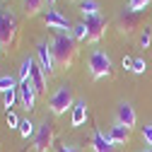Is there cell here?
Returning <instances> with one entry per match:
<instances>
[{
    "mask_svg": "<svg viewBox=\"0 0 152 152\" xmlns=\"http://www.w3.org/2000/svg\"><path fill=\"white\" fill-rule=\"evenodd\" d=\"M20 135H22L24 140H29L31 135H36V126H34L29 118H22V121H20Z\"/></svg>",
    "mask_w": 152,
    "mask_h": 152,
    "instance_id": "obj_19",
    "label": "cell"
},
{
    "mask_svg": "<svg viewBox=\"0 0 152 152\" xmlns=\"http://www.w3.org/2000/svg\"><path fill=\"white\" fill-rule=\"evenodd\" d=\"M17 34V17L12 10H0V41L10 46Z\"/></svg>",
    "mask_w": 152,
    "mask_h": 152,
    "instance_id": "obj_4",
    "label": "cell"
},
{
    "mask_svg": "<svg viewBox=\"0 0 152 152\" xmlns=\"http://www.w3.org/2000/svg\"><path fill=\"white\" fill-rule=\"evenodd\" d=\"M142 140H145V145H152V123H147L142 128Z\"/></svg>",
    "mask_w": 152,
    "mask_h": 152,
    "instance_id": "obj_27",
    "label": "cell"
},
{
    "mask_svg": "<svg viewBox=\"0 0 152 152\" xmlns=\"http://www.w3.org/2000/svg\"><path fill=\"white\" fill-rule=\"evenodd\" d=\"M44 22L48 29H56V31H70V22H68V17L58 10H46L44 12Z\"/></svg>",
    "mask_w": 152,
    "mask_h": 152,
    "instance_id": "obj_8",
    "label": "cell"
},
{
    "mask_svg": "<svg viewBox=\"0 0 152 152\" xmlns=\"http://www.w3.org/2000/svg\"><path fill=\"white\" fill-rule=\"evenodd\" d=\"M85 24H87V41L97 44L102 36H104V31H106V17L104 15L89 17V20H85Z\"/></svg>",
    "mask_w": 152,
    "mask_h": 152,
    "instance_id": "obj_7",
    "label": "cell"
},
{
    "mask_svg": "<svg viewBox=\"0 0 152 152\" xmlns=\"http://www.w3.org/2000/svg\"><path fill=\"white\" fill-rule=\"evenodd\" d=\"M135 22H138V15H135V12H130L128 7H123V10H121V15H118V31L130 34V31H133V27H135Z\"/></svg>",
    "mask_w": 152,
    "mask_h": 152,
    "instance_id": "obj_12",
    "label": "cell"
},
{
    "mask_svg": "<svg viewBox=\"0 0 152 152\" xmlns=\"http://www.w3.org/2000/svg\"><path fill=\"white\" fill-rule=\"evenodd\" d=\"M128 135H130V130L126 126H121V123H113L111 130H109V138H111L113 145H126L128 142Z\"/></svg>",
    "mask_w": 152,
    "mask_h": 152,
    "instance_id": "obj_15",
    "label": "cell"
},
{
    "mask_svg": "<svg viewBox=\"0 0 152 152\" xmlns=\"http://www.w3.org/2000/svg\"><path fill=\"white\" fill-rule=\"evenodd\" d=\"M147 5H150V0H128V10H130V12H135V15L142 12Z\"/></svg>",
    "mask_w": 152,
    "mask_h": 152,
    "instance_id": "obj_23",
    "label": "cell"
},
{
    "mask_svg": "<svg viewBox=\"0 0 152 152\" xmlns=\"http://www.w3.org/2000/svg\"><path fill=\"white\" fill-rule=\"evenodd\" d=\"M53 145V128L48 121L39 123V128H36V135H34V150L36 152H48Z\"/></svg>",
    "mask_w": 152,
    "mask_h": 152,
    "instance_id": "obj_6",
    "label": "cell"
},
{
    "mask_svg": "<svg viewBox=\"0 0 152 152\" xmlns=\"http://www.w3.org/2000/svg\"><path fill=\"white\" fill-rule=\"evenodd\" d=\"M0 53H3V41H0Z\"/></svg>",
    "mask_w": 152,
    "mask_h": 152,
    "instance_id": "obj_31",
    "label": "cell"
},
{
    "mask_svg": "<svg viewBox=\"0 0 152 152\" xmlns=\"http://www.w3.org/2000/svg\"><path fill=\"white\" fill-rule=\"evenodd\" d=\"M147 70V63L142 61V58H135V61H133V70L130 72H135V75H142Z\"/></svg>",
    "mask_w": 152,
    "mask_h": 152,
    "instance_id": "obj_24",
    "label": "cell"
},
{
    "mask_svg": "<svg viewBox=\"0 0 152 152\" xmlns=\"http://www.w3.org/2000/svg\"><path fill=\"white\" fill-rule=\"evenodd\" d=\"M46 77H48V75L41 70L39 61L34 58V65H31V85L36 87V92H44V89H46Z\"/></svg>",
    "mask_w": 152,
    "mask_h": 152,
    "instance_id": "obj_14",
    "label": "cell"
},
{
    "mask_svg": "<svg viewBox=\"0 0 152 152\" xmlns=\"http://www.w3.org/2000/svg\"><path fill=\"white\" fill-rule=\"evenodd\" d=\"M20 89V87H17ZM17 89H7V92H3V104H5V109L7 111H12V106H15V102H17V97H20V92Z\"/></svg>",
    "mask_w": 152,
    "mask_h": 152,
    "instance_id": "obj_21",
    "label": "cell"
},
{
    "mask_svg": "<svg viewBox=\"0 0 152 152\" xmlns=\"http://www.w3.org/2000/svg\"><path fill=\"white\" fill-rule=\"evenodd\" d=\"M58 152H80V150L75 147V145H68V142H65V145H61V147H58Z\"/></svg>",
    "mask_w": 152,
    "mask_h": 152,
    "instance_id": "obj_29",
    "label": "cell"
},
{
    "mask_svg": "<svg viewBox=\"0 0 152 152\" xmlns=\"http://www.w3.org/2000/svg\"><path fill=\"white\" fill-rule=\"evenodd\" d=\"M31 65H34V58H31V56H29V58H24V61L20 63V72H17V80H20V82L31 80Z\"/></svg>",
    "mask_w": 152,
    "mask_h": 152,
    "instance_id": "obj_17",
    "label": "cell"
},
{
    "mask_svg": "<svg viewBox=\"0 0 152 152\" xmlns=\"http://www.w3.org/2000/svg\"><path fill=\"white\" fill-rule=\"evenodd\" d=\"M36 61H39L41 70L48 75V77L56 72V58H53V51H51L48 41H44V39L36 41Z\"/></svg>",
    "mask_w": 152,
    "mask_h": 152,
    "instance_id": "obj_5",
    "label": "cell"
},
{
    "mask_svg": "<svg viewBox=\"0 0 152 152\" xmlns=\"http://www.w3.org/2000/svg\"><path fill=\"white\" fill-rule=\"evenodd\" d=\"M22 3H24L27 15H29V17H34V15H39V12L44 10V3H46V0H22Z\"/></svg>",
    "mask_w": 152,
    "mask_h": 152,
    "instance_id": "obj_18",
    "label": "cell"
},
{
    "mask_svg": "<svg viewBox=\"0 0 152 152\" xmlns=\"http://www.w3.org/2000/svg\"><path fill=\"white\" fill-rule=\"evenodd\" d=\"M133 61H135V58H130V56H123V61H121V65H123L126 70H133Z\"/></svg>",
    "mask_w": 152,
    "mask_h": 152,
    "instance_id": "obj_28",
    "label": "cell"
},
{
    "mask_svg": "<svg viewBox=\"0 0 152 152\" xmlns=\"http://www.w3.org/2000/svg\"><path fill=\"white\" fill-rule=\"evenodd\" d=\"M111 58L102 51V48H94L87 58V70L92 75V80H102V77H109L111 75Z\"/></svg>",
    "mask_w": 152,
    "mask_h": 152,
    "instance_id": "obj_2",
    "label": "cell"
},
{
    "mask_svg": "<svg viewBox=\"0 0 152 152\" xmlns=\"http://www.w3.org/2000/svg\"><path fill=\"white\" fill-rule=\"evenodd\" d=\"M116 123L126 126L128 130L135 126V109H133L128 102H121V104H118V111H116Z\"/></svg>",
    "mask_w": 152,
    "mask_h": 152,
    "instance_id": "obj_10",
    "label": "cell"
},
{
    "mask_svg": "<svg viewBox=\"0 0 152 152\" xmlns=\"http://www.w3.org/2000/svg\"><path fill=\"white\" fill-rule=\"evenodd\" d=\"M111 147H113L111 138L104 135L99 128H94V135H92V150H94V152H111Z\"/></svg>",
    "mask_w": 152,
    "mask_h": 152,
    "instance_id": "obj_13",
    "label": "cell"
},
{
    "mask_svg": "<svg viewBox=\"0 0 152 152\" xmlns=\"http://www.w3.org/2000/svg\"><path fill=\"white\" fill-rule=\"evenodd\" d=\"M80 12H82V17H85V20H89V17H97V15H102V12H99V3H97V0H82V5H80Z\"/></svg>",
    "mask_w": 152,
    "mask_h": 152,
    "instance_id": "obj_16",
    "label": "cell"
},
{
    "mask_svg": "<svg viewBox=\"0 0 152 152\" xmlns=\"http://www.w3.org/2000/svg\"><path fill=\"white\" fill-rule=\"evenodd\" d=\"M46 3H48V5H53V3H56V0H46Z\"/></svg>",
    "mask_w": 152,
    "mask_h": 152,
    "instance_id": "obj_30",
    "label": "cell"
},
{
    "mask_svg": "<svg viewBox=\"0 0 152 152\" xmlns=\"http://www.w3.org/2000/svg\"><path fill=\"white\" fill-rule=\"evenodd\" d=\"M72 36H75L77 41H87V24H85V22L75 24V27H72Z\"/></svg>",
    "mask_w": 152,
    "mask_h": 152,
    "instance_id": "obj_22",
    "label": "cell"
},
{
    "mask_svg": "<svg viewBox=\"0 0 152 152\" xmlns=\"http://www.w3.org/2000/svg\"><path fill=\"white\" fill-rule=\"evenodd\" d=\"M20 102H22V106L27 109V111H31L34 106H36V87L31 85V80H27V82H20Z\"/></svg>",
    "mask_w": 152,
    "mask_h": 152,
    "instance_id": "obj_9",
    "label": "cell"
},
{
    "mask_svg": "<svg viewBox=\"0 0 152 152\" xmlns=\"http://www.w3.org/2000/svg\"><path fill=\"white\" fill-rule=\"evenodd\" d=\"M5 121H7L10 128H20V121H22V118H17L15 111H7V113H5Z\"/></svg>",
    "mask_w": 152,
    "mask_h": 152,
    "instance_id": "obj_25",
    "label": "cell"
},
{
    "mask_svg": "<svg viewBox=\"0 0 152 152\" xmlns=\"http://www.w3.org/2000/svg\"><path fill=\"white\" fill-rule=\"evenodd\" d=\"M51 51L58 68H70L75 63V56H77V39L72 36V31H56L51 41Z\"/></svg>",
    "mask_w": 152,
    "mask_h": 152,
    "instance_id": "obj_1",
    "label": "cell"
},
{
    "mask_svg": "<svg viewBox=\"0 0 152 152\" xmlns=\"http://www.w3.org/2000/svg\"><path fill=\"white\" fill-rule=\"evenodd\" d=\"M142 152H152V150H142Z\"/></svg>",
    "mask_w": 152,
    "mask_h": 152,
    "instance_id": "obj_32",
    "label": "cell"
},
{
    "mask_svg": "<svg viewBox=\"0 0 152 152\" xmlns=\"http://www.w3.org/2000/svg\"><path fill=\"white\" fill-rule=\"evenodd\" d=\"M20 80L15 77V75H0V92H7V89H17Z\"/></svg>",
    "mask_w": 152,
    "mask_h": 152,
    "instance_id": "obj_20",
    "label": "cell"
},
{
    "mask_svg": "<svg viewBox=\"0 0 152 152\" xmlns=\"http://www.w3.org/2000/svg\"><path fill=\"white\" fill-rule=\"evenodd\" d=\"M150 44H152V31H150V27H145V31L140 34V46H142V48H147Z\"/></svg>",
    "mask_w": 152,
    "mask_h": 152,
    "instance_id": "obj_26",
    "label": "cell"
},
{
    "mask_svg": "<svg viewBox=\"0 0 152 152\" xmlns=\"http://www.w3.org/2000/svg\"><path fill=\"white\" fill-rule=\"evenodd\" d=\"M72 106H75V99H72V92H70L68 85H61V87L48 97V109H51L53 116H63L68 109L72 111Z\"/></svg>",
    "mask_w": 152,
    "mask_h": 152,
    "instance_id": "obj_3",
    "label": "cell"
},
{
    "mask_svg": "<svg viewBox=\"0 0 152 152\" xmlns=\"http://www.w3.org/2000/svg\"><path fill=\"white\" fill-rule=\"evenodd\" d=\"M85 121H87V102L85 99H75V106L70 111V123H72V128H80Z\"/></svg>",
    "mask_w": 152,
    "mask_h": 152,
    "instance_id": "obj_11",
    "label": "cell"
}]
</instances>
